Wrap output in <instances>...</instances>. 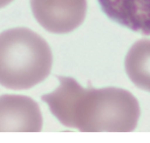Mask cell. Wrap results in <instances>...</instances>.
Here are the masks:
<instances>
[{
  "label": "cell",
  "instance_id": "cell-1",
  "mask_svg": "<svg viewBox=\"0 0 150 143\" xmlns=\"http://www.w3.org/2000/svg\"><path fill=\"white\" fill-rule=\"evenodd\" d=\"M59 87L42 96L55 118L82 132H131L138 123L137 99L120 88H83L72 77L59 76Z\"/></svg>",
  "mask_w": 150,
  "mask_h": 143
},
{
  "label": "cell",
  "instance_id": "cell-2",
  "mask_svg": "<svg viewBox=\"0 0 150 143\" xmlns=\"http://www.w3.org/2000/svg\"><path fill=\"white\" fill-rule=\"evenodd\" d=\"M53 55L46 40L28 28L0 34V84L7 89H30L51 73Z\"/></svg>",
  "mask_w": 150,
  "mask_h": 143
},
{
  "label": "cell",
  "instance_id": "cell-3",
  "mask_svg": "<svg viewBox=\"0 0 150 143\" xmlns=\"http://www.w3.org/2000/svg\"><path fill=\"white\" fill-rule=\"evenodd\" d=\"M30 5L39 24L54 34L73 31L86 15V0H31Z\"/></svg>",
  "mask_w": 150,
  "mask_h": 143
},
{
  "label": "cell",
  "instance_id": "cell-4",
  "mask_svg": "<svg viewBox=\"0 0 150 143\" xmlns=\"http://www.w3.org/2000/svg\"><path fill=\"white\" fill-rule=\"evenodd\" d=\"M42 114L33 99L23 95L0 96V132H39Z\"/></svg>",
  "mask_w": 150,
  "mask_h": 143
},
{
  "label": "cell",
  "instance_id": "cell-5",
  "mask_svg": "<svg viewBox=\"0 0 150 143\" xmlns=\"http://www.w3.org/2000/svg\"><path fill=\"white\" fill-rule=\"evenodd\" d=\"M108 18L130 30L150 35V0H98Z\"/></svg>",
  "mask_w": 150,
  "mask_h": 143
},
{
  "label": "cell",
  "instance_id": "cell-6",
  "mask_svg": "<svg viewBox=\"0 0 150 143\" xmlns=\"http://www.w3.org/2000/svg\"><path fill=\"white\" fill-rule=\"evenodd\" d=\"M125 70L131 82L150 93V40L134 42L125 58Z\"/></svg>",
  "mask_w": 150,
  "mask_h": 143
},
{
  "label": "cell",
  "instance_id": "cell-7",
  "mask_svg": "<svg viewBox=\"0 0 150 143\" xmlns=\"http://www.w3.org/2000/svg\"><path fill=\"white\" fill-rule=\"evenodd\" d=\"M11 1H13V0H0V9L6 6V5H8Z\"/></svg>",
  "mask_w": 150,
  "mask_h": 143
}]
</instances>
